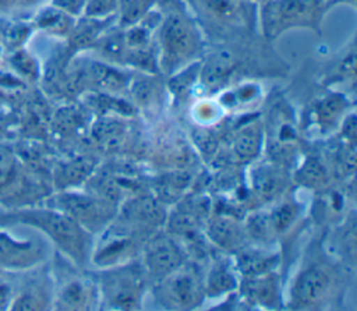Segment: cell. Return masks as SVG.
Listing matches in <instances>:
<instances>
[{
	"label": "cell",
	"instance_id": "cell-1",
	"mask_svg": "<svg viewBox=\"0 0 357 311\" xmlns=\"http://www.w3.org/2000/svg\"><path fill=\"white\" fill-rule=\"evenodd\" d=\"M15 220L39 229L77 265H85L92 251L91 233L56 208H35L18 212Z\"/></svg>",
	"mask_w": 357,
	"mask_h": 311
},
{
	"label": "cell",
	"instance_id": "cell-2",
	"mask_svg": "<svg viewBox=\"0 0 357 311\" xmlns=\"http://www.w3.org/2000/svg\"><path fill=\"white\" fill-rule=\"evenodd\" d=\"M158 45V67L170 75L191 64L202 50L199 31L190 17L181 11H170L162 18Z\"/></svg>",
	"mask_w": 357,
	"mask_h": 311
},
{
	"label": "cell",
	"instance_id": "cell-3",
	"mask_svg": "<svg viewBox=\"0 0 357 311\" xmlns=\"http://www.w3.org/2000/svg\"><path fill=\"white\" fill-rule=\"evenodd\" d=\"M324 11V0H266L261 8L262 33L268 39L296 28L319 33Z\"/></svg>",
	"mask_w": 357,
	"mask_h": 311
},
{
	"label": "cell",
	"instance_id": "cell-4",
	"mask_svg": "<svg viewBox=\"0 0 357 311\" xmlns=\"http://www.w3.org/2000/svg\"><path fill=\"white\" fill-rule=\"evenodd\" d=\"M145 269L138 264H121L106 268L99 275V293L112 308L137 310L145 287Z\"/></svg>",
	"mask_w": 357,
	"mask_h": 311
},
{
	"label": "cell",
	"instance_id": "cell-5",
	"mask_svg": "<svg viewBox=\"0 0 357 311\" xmlns=\"http://www.w3.org/2000/svg\"><path fill=\"white\" fill-rule=\"evenodd\" d=\"M53 201L52 208L67 213L91 234L102 232L112 223L116 215V204L92 192L81 194L64 191L54 197Z\"/></svg>",
	"mask_w": 357,
	"mask_h": 311
},
{
	"label": "cell",
	"instance_id": "cell-6",
	"mask_svg": "<svg viewBox=\"0 0 357 311\" xmlns=\"http://www.w3.org/2000/svg\"><path fill=\"white\" fill-rule=\"evenodd\" d=\"M205 289L197 271L181 265L176 271L159 279L155 287L156 300L167 308L187 310L199 305Z\"/></svg>",
	"mask_w": 357,
	"mask_h": 311
},
{
	"label": "cell",
	"instance_id": "cell-7",
	"mask_svg": "<svg viewBox=\"0 0 357 311\" xmlns=\"http://www.w3.org/2000/svg\"><path fill=\"white\" fill-rule=\"evenodd\" d=\"M144 233L145 232L127 223L106 226L102 238L93 251V262L102 268L126 264L141 247Z\"/></svg>",
	"mask_w": 357,
	"mask_h": 311
},
{
	"label": "cell",
	"instance_id": "cell-8",
	"mask_svg": "<svg viewBox=\"0 0 357 311\" xmlns=\"http://www.w3.org/2000/svg\"><path fill=\"white\" fill-rule=\"evenodd\" d=\"M184 251L167 236H155L144 245L145 272L158 280L184 265Z\"/></svg>",
	"mask_w": 357,
	"mask_h": 311
},
{
	"label": "cell",
	"instance_id": "cell-9",
	"mask_svg": "<svg viewBox=\"0 0 357 311\" xmlns=\"http://www.w3.org/2000/svg\"><path fill=\"white\" fill-rule=\"evenodd\" d=\"M43 258V247L35 240L15 238L0 229V266L26 269Z\"/></svg>",
	"mask_w": 357,
	"mask_h": 311
},
{
	"label": "cell",
	"instance_id": "cell-10",
	"mask_svg": "<svg viewBox=\"0 0 357 311\" xmlns=\"http://www.w3.org/2000/svg\"><path fill=\"white\" fill-rule=\"evenodd\" d=\"M121 222L138 230H151L163 225L167 219L163 205L156 198L134 197L121 206Z\"/></svg>",
	"mask_w": 357,
	"mask_h": 311
},
{
	"label": "cell",
	"instance_id": "cell-11",
	"mask_svg": "<svg viewBox=\"0 0 357 311\" xmlns=\"http://www.w3.org/2000/svg\"><path fill=\"white\" fill-rule=\"evenodd\" d=\"M331 278L322 268L304 269L291 287V303L296 307H307L319 303L329 291Z\"/></svg>",
	"mask_w": 357,
	"mask_h": 311
},
{
	"label": "cell",
	"instance_id": "cell-12",
	"mask_svg": "<svg viewBox=\"0 0 357 311\" xmlns=\"http://www.w3.org/2000/svg\"><path fill=\"white\" fill-rule=\"evenodd\" d=\"M85 77L98 92L105 93L120 92L130 84V78L124 71L102 61H91Z\"/></svg>",
	"mask_w": 357,
	"mask_h": 311
},
{
	"label": "cell",
	"instance_id": "cell-13",
	"mask_svg": "<svg viewBox=\"0 0 357 311\" xmlns=\"http://www.w3.org/2000/svg\"><path fill=\"white\" fill-rule=\"evenodd\" d=\"M236 60L229 50H216L199 66V78L211 88L222 85L233 73Z\"/></svg>",
	"mask_w": 357,
	"mask_h": 311
},
{
	"label": "cell",
	"instance_id": "cell-14",
	"mask_svg": "<svg viewBox=\"0 0 357 311\" xmlns=\"http://www.w3.org/2000/svg\"><path fill=\"white\" fill-rule=\"evenodd\" d=\"M204 205L205 204L201 201L181 202L177 205V208L170 213L169 219H166L170 230L176 234L192 236L201 225L202 213L205 212Z\"/></svg>",
	"mask_w": 357,
	"mask_h": 311
},
{
	"label": "cell",
	"instance_id": "cell-15",
	"mask_svg": "<svg viewBox=\"0 0 357 311\" xmlns=\"http://www.w3.org/2000/svg\"><path fill=\"white\" fill-rule=\"evenodd\" d=\"M114 17L117 15H112L107 18L85 17L78 24H74L70 32V46L73 47V50H81L93 46L95 42L106 32Z\"/></svg>",
	"mask_w": 357,
	"mask_h": 311
},
{
	"label": "cell",
	"instance_id": "cell-16",
	"mask_svg": "<svg viewBox=\"0 0 357 311\" xmlns=\"http://www.w3.org/2000/svg\"><path fill=\"white\" fill-rule=\"evenodd\" d=\"M208 236L213 244L225 250H236L244 241V232L234 219L215 216L208 225Z\"/></svg>",
	"mask_w": 357,
	"mask_h": 311
},
{
	"label": "cell",
	"instance_id": "cell-17",
	"mask_svg": "<svg viewBox=\"0 0 357 311\" xmlns=\"http://www.w3.org/2000/svg\"><path fill=\"white\" fill-rule=\"evenodd\" d=\"M96 287L91 286L84 279H73L61 287L57 303L60 308L64 310L88 308L96 297Z\"/></svg>",
	"mask_w": 357,
	"mask_h": 311
},
{
	"label": "cell",
	"instance_id": "cell-18",
	"mask_svg": "<svg viewBox=\"0 0 357 311\" xmlns=\"http://www.w3.org/2000/svg\"><path fill=\"white\" fill-rule=\"evenodd\" d=\"M96 170V160L91 156H78L64 163L56 176L60 188H70L86 181Z\"/></svg>",
	"mask_w": 357,
	"mask_h": 311
},
{
	"label": "cell",
	"instance_id": "cell-19",
	"mask_svg": "<svg viewBox=\"0 0 357 311\" xmlns=\"http://www.w3.org/2000/svg\"><path fill=\"white\" fill-rule=\"evenodd\" d=\"M92 134L95 139L105 148L119 149L124 144L128 131L127 126L123 121L112 117H103L95 123Z\"/></svg>",
	"mask_w": 357,
	"mask_h": 311
},
{
	"label": "cell",
	"instance_id": "cell-20",
	"mask_svg": "<svg viewBox=\"0 0 357 311\" xmlns=\"http://www.w3.org/2000/svg\"><path fill=\"white\" fill-rule=\"evenodd\" d=\"M262 145V132L257 127L244 128L233 141V155L238 160H251L258 156Z\"/></svg>",
	"mask_w": 357,
	"mask_h": 311
},
{
	"label": "cell",
	"instance_id": "cell-21",
	"mask_svg": "<svg viewBox=\"0 0 357 311\" xmlns=\"http://www.w3.org/2000/svg\"><path fill=\"white\" fill-rule=\"evenodd\" d=\"M155 0H120L119 1V25L120 28H127L141 22L151 8L153 7Z\"/></svg>",
	"mask_w": 357,
	"mask_h": 311
},
{
	"label": "cell",
	"instance_id": "cell-22",
	"mask_svg": "<svg viewBox=\"0 0 357 311\" xmlns=\"http://www.w3.org/2000/svg\"><path fill=\"white\" fill-rule=\"evenodd\" d=\"M283 180L280 176V172L273 166H259L255 169L252 176V185L254 190L266 197L271 198L279 192L282 188Z\"/></svg>",
	"mask_w": 357,
	"mask_h": 311
},
{
	"label": "cell",
	"instance_id": "cell-23",
	"mask_svg": "<svg viewBox=\"0 0 357 311\" xmlns=\"http://www.w3.org/2000/svg\"><path fill=\"white\" fill-rule=\"evenodd\" d=\"M74 17L61 11L57 7H49L43 10L38 18L39 26L54 35H70L74 26Z\"/></svg>",
	"mask_w": 357,
	"mask_h": 311
},
{
	"label": "cell",
	"instance_id": "cell-24",
	"mask_svg": "<svg viewBox=\"0 0 357 311\" xmlns=\"http://www.w3.org/2000/svg\"><path fill=\"white\" fill-rule=\"evenodd\" d=\"M254 278L255 279L251 280L247 286V294L259 304H275L278 301V287L275 278L268 273L257 275Z\"/></svg>",
	"mask_w": 357,
	"mask_h": 311
},
{
	"label": "cell",
	"instance_id": "cell-25",
	"mask_svg": "<svg viewBox=\"0 0 357 311\" xmlns=\"http://www.w3.org/2000/svg\"><path fill=\"white\" fill-rule=\"evenodd\" d=\"M234 287H236V278L223 262L216 264L211 269L206 283L204 286L205 293L211 296H218V294L230 291Z\"/></svg>",
	"mask_w": 357,
	"mask_h": 311
},
{
	"label": "cell",
	"instance_id": "cell-26",
	"mask_svg": "<svg viewBox=\"0 0 357 311\" xmlns=\"http://www.w3.org/2000/svg\"><path fill=\"white\" fill-rule=\"evenodd\" d=\"M276 257H268L262 255L261 252L251 251V252H243L238 257V266L247 276H257L262 273H268L269 268L273 265Z\"/></svg>",
	"mask_w": 357,
	"mask_h": 311
},
{
	"label": "cell",
	"instance_id": "cell-27",
	"mask_svg": "<svg viewBox=\"0 0 357 311\" xmlns=\"http://www.w3.org/2000/svg\"><path fill=\"white\" fill-rule=\"evenodd\" d=\"M204 8L220 21H230L240 17L241 0H201Z\"/></svg>",
	"mask_w": 357,
	"mask_h": 311
},
{
	"label": "cell",
	"instance_id": "cell-28",
	"mask_svg": "<svg viewBox=\"0 0 357 311\" xmlns=\"http://www.w3.org/2000/svg\"><path fill=\"white\" fill-rule=\"evenodd\" d=\"M128 86H131V93L135 102L141 105H151L155 99H158L160 93V88L158 82L152 81L148 77L132 79L130 81Z\"/></svg>",
	"mask_w": 357,
	"mask_h": 311
},
{
	"label": "cell",
	"instance_id": "cell-29",
	"mask_svg": "<svg viewBox=\"0 0 357 311\" xmlns=\"http://www.w3.org/2000/svg\"><path fill=\"white\" fill-rule=\"evenodd\" d=\"M344 98L340 95H329L322 99L317 106V114L321 123H329L336 120L344 107Z\"/></svg>",
	"mask_w": 357,
	"mask_h": 311
},
{
	"label": "cell",
	"instance_id": "cell-30",
	"mask_svg": "<svg viewBox=\"0 0 357 311\" xmlns=\"http://www.w3.org/2000/svg\"><path fill=\"white\" fill-rule=\"evenodd\" d=\"M120 0H86L85 17L91 18H107L117 15Z\"/></svg>",
	"mask_w": 357,
	"mask_h": 311
},
{
	"label": "cell",
	"instance_id": "cell-31",
	"mask_svg": "<svg viewBox=\"0 0 357 311\" xmlns=\"http://www.w3.org/2000/svg\"><path fill=\"white\" fill-rule=\"evenodd\" d=\"M15 156L10 146L0 145V187L6 185L15 173Z\"/></svg>",
	"mask_w": 357,
	"mask_h": 311
},
{
	"label": "cell",
	"instance_id": "cell-32",
	"mask_svg": "<svg viewBox=\"0 0 357 311\" xmlns=\"http://www.w3.org/2000/svg\"><path fill=\"white\" fill-rule=\"evenodd\" d=\"M298 174H300L298 181L312 187V185L322 181V179L325 177V170H324L322 165L318 160L312 159V160L305 162V165L301 167Z\"/></svg>",
	"mask_w": 357,
	"mask_h": 311
},
{
	"label": "cell",
	"instance_id": "cell-33",
	"mask_svg": "<svg viewBox=\"0 0 357 311\" xmlns=\"http://www.w3.org/2000/svg\"><path fill=\"white\" fill-rule=\"evenodd\" d=\"M53 6L71 17H78L85 11L86 0H53Z\"/></svg>",
	"mask_w": 357,
	"mask_h": 311
},
{
	"label": "cell",
	"instance_id": "cell-34",
	"mask_svg": "<svg viewBox=\"0 0 357 311\" xmlns=\"http://www.w3.org/2000/svg\"><path fill=\"white\" fill-rule=\"evenodd\" d=\"M14 308L15 310H39V308H43V301L39 296L33 293H24L15 300Z\"/></svg>",
	"mask_w": 357,
	"mask_h": 311
},
{
	"label": "cell",
	"instance_id": "cell-35",
	"mask_svg": "<svg viewBox=\"0 0 357 311\" xmlns=\"http://www.w3.org/2000/svg\"><path fill=\"white\" fill-rule=\"evenodd\" d=\"M36 0H0V4L4 6H29Z\"/></svg>",
	"mask_w": 357,
	"mask_h": 311
}]
</instances>
